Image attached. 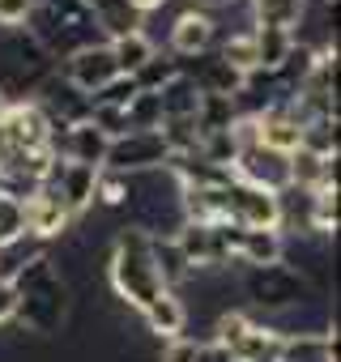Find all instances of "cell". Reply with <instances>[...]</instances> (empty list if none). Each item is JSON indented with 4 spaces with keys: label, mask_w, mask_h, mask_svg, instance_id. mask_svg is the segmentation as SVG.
<instances>
[{
    "label": "cell",
    "mask_w": 341,
    "mask_h": 362,
    "mask_svg": "<svg viewBox=\"0 0 341 362\" xmlns=\"http://www.w3.org/2000/svg\"><path fill=\"white\" fill-rule=\"evenodd\" d=\"M9 290H13V320L22 328H30L39 337H56L64 328V320H69V281L47 256L30 260L13 277Z\"/></svg>",
    "instance_id": "1"
},
{
    "label": "cell",
    "mask_w": 341,
    "mask_h": 362,
    "mask_svg": "<svg viewBox=\"0 0 341 362\" xmlns=\"http://www.w3.org/2000/svg\"><path fill=\"white\" fill-rule=\"evenodd\" d=\"M26 35L52 60H69L73 52L98 43V26L86 9V0H35V9L26 18Z\"/></svg>",
    "instance_id": "2"
},
{
    "label": "cell",
    "mask_w": 341,
    "mask_h": 362,
    "mask_svg": "<svg viewBox=\"0 0 341 362\" xmlns=\"http://www.w3.org/2000/svg\"><path fill=\"white\" fill-rule=\"evenodd\" d=\"M111 286L115 294L128 303V307H149L166 286L154 269V252H149V230H137V226H124L115 235V247H111Z\"/></svg>",
    "instance_id": "3"
},
{
    "label": "cell",
    "mask_w": 341,
    "mask_h": 362,
    "mask_svg": "<svg viewBox=\"0 0 341 362\" xmlns=\"http://www.w3.org/2000/svg\"><path fill=\"white\" fill-rule=\"evenodd\" d=\"M52 73H56V60L26 30H0V94L9 103H30V94Z\"/></svg>",
    "instance_id": "4"
},
{
    "label": "cell",
    "mask_w": 341,
    "mask_h": 362,
    "mask_svg": "<svg viewBox=\"0 0 341 362\" xmlns=\"http://www.w3.org/2000/svg\"><path fill=\"white\" fill-rule=\"evenodd\" d=\"M243 290L256 307L265 311H286V307H299L307 303V277L290 264H260V269H248L243 273Z\"/></svg>",
    "instance_id": "5"
},
{
    "label": "cell",
    "mask_w": 341,
    "mask_h": 362,
    "mask_svg": "<svg viewBox=\"0 0 341 362\" xmlns=\"http://www.w3.org/2000/svg\"><path fill=\"white\" fill-rule=\"evenodd\" d=\"M166 162H170V149H166L162 132L149 128V132H124V136H115L107 145L103 170H115V175H132L137 179V175H149V170H158Z\"/></svg>",
    "instance_id": "6"
},
{
    "label": "cell",
    "mask_w": 341,
    "mask_h": 362,
    "mask_svg": "<svg viewBox=\"0 0 341 362\" xmlns=\"http://www.w3.org/2000/svg\"><path fill=\"white\" fill-rule=\"evenodd\" d=\"M231 175L243 179V184H252V188L282 192V188H290V153H277V149H269L260 141H239Z\"/></svg>",
    "instance_id": "7"
},
{
    "label": "cell",
    "mask_w": 341,
    "mask_h": 362,
    "mask_svg": "<svg viewBox=\"0 0 341 362\" xmlns=\"http://www.w3.org/2000/svg\"><path fill=\"white\" fill-rule=\"evenodd\" d=\"M226 222H235L243 230H277V192L231 179L226 184Z\"/></svg>",
    "instance_id": "8"
},
{
    "label": "cell",
    "mask_w": 341,
    "mask_h": 362,
    "mask_svg": "<svg viewBox=\"0 0 341 362\" xmlns=\"http://www.w3.org/2000/svg\"><path fill=\"white\" fill-rule=\"evenodd\" d=\"M43 115H47V124L56 128V132H64V128H73V124H86L90 119V98L81 94V90H73L60 73H52L39 90H35V98H30Z\"/></svg>",
    "instance_id": "9"
},
{
    "label": "cell",
    "mask_w": 341,
    "mask_h": 362,
    "mask_svg": "<svg viewBox=\"0 0 341 362\" xmlns=\"http://www.w3.org/2000/svg\"><path fill=\"white\" fill-rule=\"evenodd\" d=\"M60 77H64L73 90H81V94L90 98V94H98L103 86H111V81L120 77V69H115V60H111V47H107V43H94V47L73 52V56L60 64Z\"/></svg>",
    "instance_id": "10"
},
{
    "label": "cell",
    "mask_w": 341,
    "mask_h": 362,
    "mask_svg": "<svg viewBox=\"0 0 341 362\" xmlns=\"http://www.w3.org/2000/svg\"><path fill=\"white\" fill-rule=\"evenodd\" d=\"M214 35H218V22L209 9H184L175 18V26H170V56L175 60H188V56H201L214 47Z\"/></svg>",
    "instance_id": "11"
},
{
    "label": "cell",
    "mask_w": 341,
    "mask_h": 362,
    "mask_svg": "<svg viewBox=\"0 0 341 362\" xmlns=\"http://www.w3.org/2000/svg\"><path fill=\"white\" fill-rule=\"evenodd\" d=\"M22 214H26V235H35L43 243L60 239L69 230V222H73V214L64 209V201L52 188H39L30 201H22Z\"/></svg>",
    "instance_id": "12"
},
{
    "label": "cell",
    "mask_w": 341,
    "mask_h": 362,
    "mask_svg": "<svg viewBox=\"0 0 341 362\" xmlns=\"http://www.w3.org/2000/svg\"><path fill=\"white\" fill-rule=\"evenodd\" d=\"M107 136L86 119V124H73V128H64V132H56V141H52V149H56V158H64V162H81V166H94V170H103V158H107Z\"/></svg>",
    "instance_id": "13"
},
{
    "label": "cell",
    "mask_w": 341,
    "mask_h": 362,
    "mask_svg": "<svg viewBox=\"0 0 341 362\" xmlns=\"http://www.w3.org/2000/svg\"><path fill=\"white\" fill-rule=\"evenodd\" d=\"M86 9L94 18L98 35H107V43L124 39V35H141V26H145V13L132 0H86Z\"/></svg>",
    "instance_id": "14"
},
{
    "label": "cell",
    "mask_w": 341,
    "mask_h": 362,
    "mask_svg": "<svg viewBox=\"0 0 341 362\" xmlns=\"http://www.w3.org/2000/svg\"><path fill=\"white\" fill-rule=\"evenodd\" d=\"M277 362H337V332H282Z\"/></svg>",
    "instance_id": "15"
},
{
    "label": "cell",
    "mask_w": 341,
    "mask_h": 362,
    "mask_svg": "<svg viewBox=\"0 0 341 362\" xmlns=\"http://www.w3.org/2000/svg\"><path fill=\"white\" fill-rule=\"evenodd\" d=\"M141 315H145V328H149L154 337H162V341L184 337V324H188V307L180 303L175 290H162L149 307H141Z\"/></svg>",
    "instance_id": "16"
},
{
    "label": "cell",
    "mask_w": 341,
    "mask_h": 362,
    "mask_svg": "<svg viewBox=\"0 0 341 362\" xmlns=\"http://www.w3.org/2000/svg\"><path fill=\"white\" fill-rule=\"evenodd\" d=\"M282 256H286L282 230H243L239 235V252H235L239 264L260 269V264H282Z\"/></svg>",
    "instance_id": "17"
},
{
    "label": "cell",
    "mask_w": 341,
    "mask_h": 362,
    "mask_svg": "<svg viewBox=\"0 0 341 362\" xmlns=\"http://www.w3.org/2000/svg\"><path fill=\"white\" fill-rule=\"evenodd\" d=\"M149 252H154V269H158V277H162V286H166V290H175L180 281H188V277H192V269H188V260H184L180 243L170 239V235H149Z\"/></svg>",
    "instance_id": "18"
},
{
    "label": "cell",
    "mask_w": 341,
    "mask_h": 362,
    "mask_svg": "<svg viewBox=\"0 0 341 362\" xmlns=\"http://www.w3.org/2000/svg\"><path fill=\"white\" fill-rule=\"evenodd\" d=\"M197 107H201V90H197L184 73L158 90V111H162V119H197Z\"/></svg>",
    "instance_id": "19"
},
{
    "label": "cell",
    "mask_w": 341,
    "mask_h": 362,
    "mask_svg": "<svg viewBox=\"0 0 341 362\" xmlns=\"http://www.w3.org/2000/svg\"><path fill=\"white\" fill-rule=\"evenodd\" d=\"M39 256H47V243L35 235H18L13 243H0V286H13V277Z\"/></svg>",
    "instance_id": "20"
},
{
    "label": "cell",
    "mask_w": 341,
    "mask_h": 362,
    "mask_svg": "<svg viewBox=\"0 0 341 362\" xmlns=\"http://www.w3.org/2000/svg\"><path fill=\"white\" fill-rule=\"evenodd\" d=\"M252 43H256V64L260 69H277L290 52H294V35L277 30V26H252Z\"/></svg>",
    "instance_id": "21"
},
{
    "label": "cell",
    "mask_w": 341,
    "mask_h": 362,
    "mask_svg": "<svg viewBox=\"0 0 341 362\" xmlns=\"http://www.w3.org/2000/svg\"><path fill=\"white\" fill-rule=\"evenodd\" d=\"M111 47V60H115V69H120V77H132L158 47H154V39L141 30V35H124V39H111L107 43Z\"/></svg>",
    "instance_id": "22"
},
{
    "label": "cell",
    "mask_w": 341,
    "mask_h": 362,
    "mask_svg": "<svg viewBox=\"0 0 341 362\" xmlns=\"http://www.w3.org/2000/svg\"><path fill=\"white\" fill-rule=\"evenodd\" d=\"M180 77V60L170 56V52H154L137 73H132V81H137V90H145V94H158L166 81H175Z\"/></svg>",
    "instance_id": "23"
},
{
    "label": "cell",
    "mask_w": 341,
    "mask_h": 362,
    "mask_svg": "<svg viewBox=\"0 0 341 362\" xmlns=\"http://www.w3.org/2000/svg\"><path fill=\"white\" fill-rule=\"evenodd\" d=\"M218 56L235 69V73H256L260 64H256V43H252V30H239V35H231L222 47H218Z\"/></svg>",
    "instance_id": "24"
},
{
    "label": "cell",
    "mask_w": 341,
    "mask_h": 362,
    "mask_svg": "<svg viewBox=\"0 0 341 362\" xmlns=\"http://www.w3.org/2000/svg\"><path fill=\"white\" fill-rule=\"evenodd\" d=\"M94 201L103 205H128V175H115V170H98V184H94Z\"/></svg>",
    "instance_id": "25"
},
{
    "label": "cell",
    "mask_w": 341,
    "mask_h": 362,
    "mask_svg": "<svg viewBox=\"0 0 341 362\" xmlns=\"http://www.w3.org/2000/svg\"><path fill=\"white\" fill-rule=\"evenodd\" d=\"M18 235H26V214H22V201L0 192V243H13Z\"/></svg>",
    "instance_id": "26"
},
{
    "label": "cell",
    "mask_w": 341,
    "mask_h": 362,
    "mask_svg": "<svg viewBox=\"0 0 341 362\" xmlns=\"http://www.w3.org/2000/svg\"><path fill=\"white\" fill-rule=\"evenodd\" d=\"M35 0H0V30H22Z\"/></svg>",
    "instance_id": "27"
},
{
    "label": "cell",
    "mask_w": 341,
    "mask_h": 362,
    "mask_svg": "<svg viewBox=\"0 0 341 362\" xmlns=\"http://www.w3.org/2000/svg\"><path fill=\"white\" fill-rule=\"evenodd\" d=\"M197 341H184V337H175V341H166V349H162V362H197Z\"/></svg>",
    "instance_id": "28"
},
{
    "label": "cell",
    "mask_w": 341,
    "mask_h": 362,
    "mask_svg": "<svg viewBox=\"0 0 341 362\" xmlns=\"http://www.w3.org/2000/svg\"><path fill=\"white\" fill-rule=\"evenodd\" d=\"M132 5H137L141 13H154V9H162V5H166V0H132Z\"/></svg>",
    "instance_id": "29"
},
{
    "label": "cell",
    "mask_w": 341,
    "mask_h": 362,
    "mask_svg": "<svg viewBox=\"0 0 341 362\" xmlns=\"http://www.w3.org/2000/svg\"><path fill=\"white\" fill-rule=\"evenodd\" d=\"M205 5H231V0H192V9H205Z\"/></svg>",
    "instance_id": "30"
},
{
    "label": "cell",
    "mask_w": 341,
    "mask_h": 362,
    "mask_svg": "<svg viewBox=\"0 0 341 362\" xmlns=\"http://www.w3.org/2000/svg\"><path fill=\"white\" fill-rule=\"evenodd\" d=\"M5 111H9V98H5V94H0V115H5Z\"/></svg>",
    "instance_id": "31"
}]
</instances>
